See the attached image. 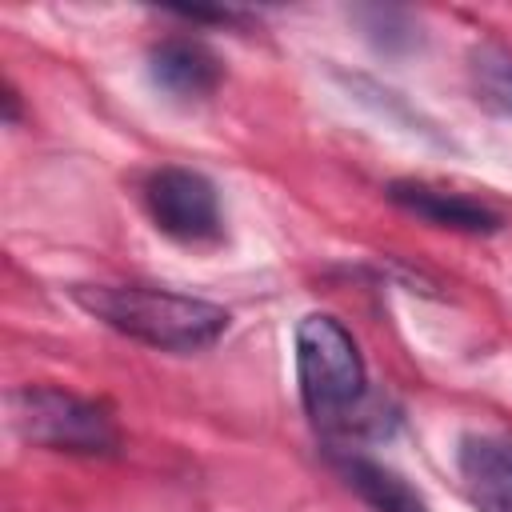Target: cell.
<instances>
[{
  "label": "cell",
  "mask_w": 512,
  "mask_h": 512,
  "mask_svg": "<svg viewBox=\"0 0 512 512\" xmlns=\"http://www.w3.org/2000/svg\"><path fill=\"white\" fill-rule=\"evenodd\" d=\"M296 388L308 420L324 432L380 436L388 420H396L368 388V368L352 332L328 312H308L296 324Z\"/></svg>",
  "instance_id": "6da1fadb"
},
{
  "label": "cell",
  "mask_w": 512,
  "mask_h": 512,
  "mask_svg": "<svg viewBox=\"0 0 512 512\" xmlns=\"http://www.w3.org/2000/svg\"><path fill=\"white\" fill-rule=\"evenodd\" d=\"M72 300L116 328L128 340H140L160 352H200L212 348L228 332V308L188 296V292H168V288H148V284H76Z\"/></svg>",
  "instance_id": "7a4b0ae2"
},
{
  "label": "cell",
  "mask_w": 512,
  "mask_h": 512,
  "mask_svg": "<svg viewBox=\"0 0 512 512\" xmlns=\"http://www.w3.org/2000/svg\"><path fill=\"white\" fill-rule=\"evenodd\" d=\"M8 420L20 440L68 456H112L120 448L116 416L80 392L56 384H24L8 396Z\"/></svg>",
  "instance_id": "3957f363"
},
{
  "label": "cell",
  "mask_w": 512,
  "mask_h": 512,
  "mask_svg": "<svg viewBox=\"0 0 512 512\" xmlns=\"http://www.w3.org/2000/svg\"><path fill=\"white\" fill-rule=\"evenodd\" d=\"M144 208L152 224L180 244H216L224 236V212L216 184L184 164H164L144 180Z\"/></svg>",
  "instance_id": "277c9868"
},
{
  "label": "cell",
  "mask_w": 512,
  "mask_h": 512,
  "mask_svg": "<svg viewBox=\"0 0 512 512\" xmlns=\"http://www.w3.org/2000/svg\"><path fill=\"white\" fill-rule=\"evenodd\" d=\"M384 192L396 208L420 216L432 228H448V232H464V236H492L504 228V216L492 204H484L468 192H456V188H440L428 180H392Z\"/></svg>",
  "instance_id": "5b68a950"
},
{
  "label": "cell",
  "mask_w": 512,
  "mask_h": 512,
  "mask_svg": "<svg viewBox=\"0 0 512 512\" xmlns=\"http://www.w3.org/2000/svg\"><path fill=\"white\" fill-rule=\"evenodd\" d=\"M456 468L476 512H512V436L468 432L456 448Z\"/></svg>",
  "instance_id": "8992f818"
},
{
  "label": "cell",
  "mask_w": 512,
  "mask_h": 512,
  "mask_svg": "<svg viewBox=\"0 0 512 512\" xmlns=\"http://www.w3.org/2000/svg\"><path fill=\"white\" fill-rule=\"evenodd\" d=\"M148 76L156 88H164L176 100H204L220 88L224 64L208 44L192 36H164L148 52Z\"/></svg>",
  "instance_id": "52a82bcc"
},
{
  "label": "cell",
  "mask_w": 512,
  "mask_h": 512,
  "mask_svg": "<svg viewBox=\"0 0 512 512\" xmlns=\"http://www.w3.org/2000/svg\"><path fill=\"white\" fill-rule=\"evenodd\" d=\"M340 472L372 512H428L424 496L400 472H392L380 460H368L360 452H344L340 456Z\"/></svg>",
  "instance_id": "ba28073f"
},
{
  "label": "cell",
  "mask_w": 512,
  "mask_h": 512,
  "mask_svg": "<svg viewBox=\"0 0 512 512\" xmlns=\"http://www.w3.org/2000/svg\"><path fill=\"white\" fill-rule=\"evenodd\" d=\"M472 80L492 108L512 116V48H504V44L472 48Z\"/></svg>",
  "instance_id": "9c48e42d"
},
{
  "label": "cell",
  "mask_w": 512,
  "mask_h": 512,
  "mask_svg": "<svg viewBox=\"0 0 512 512\" xmlns=\"http://www.w3.org/2000/svg\"><path fill=\"white\" fill-rule=\"evenodd\" d=\"M4 116H8V124H16V116H20V100L12 88H4Z\"/></svg>",
  "instance_id": "30bf717a"
}]
</instances>
